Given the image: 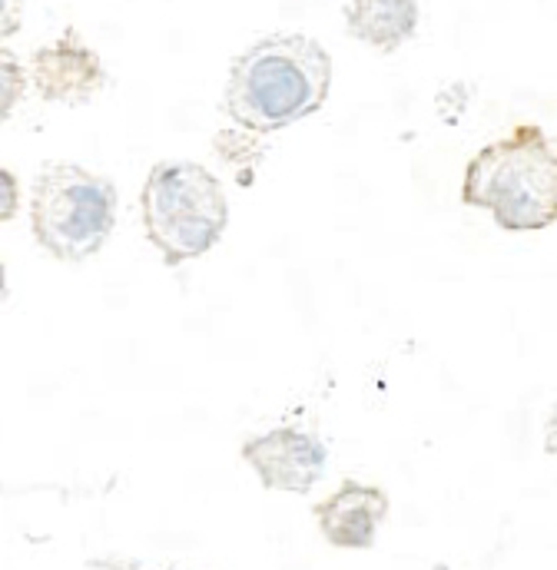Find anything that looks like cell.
I'll return each mask as SVG.
<instances>
[{
    "label": "cell",
    "instance_id": "cell-2",
    "mask_svg": "<svg viewBox=\"0 0 557 570\" xmlns=\"http://www.w3.org/2000/svg\"><path fill=\"white\" fill-rule=\"evenodd\" d=\"M461 203L491 213L505 233H541L557 223V149L538 124H518L481 146L461 179Z\"/></svg>",
    "mask_w": 557,
    "mask_h": 570
},
{
    "label": "cell",
    "instance_id": "cell-10",
    "mask_svg": "<svg viewBox=\"0 0 557 570\" xmlns=\"http://www.w3.org/2000/svg\"><path fill=\"white\" fill-rule=\"evenodd\" d=\"M253 142H256V134L250 130H226V134H216V156L223 163H229L233 169L243 173V183H250V173H253Z\"/></svg>",
    "mask_w": 557,
    "mask_h": 570
},
{
    "label": "cell",
    "instance_id": "cell-7",
    "mask_svg": "<svg viewBox=\"0 0 557 570\" xmlns=\"http://www.w3.org/2000/svg\"><path fill=\"white\" fill-rule=\"evenodd\" d=\"M392 501L385 488L345 478L329 498L312 508L315 528L325 544L339 551H372L382 524L389 521Z\"/></svg>",
    "mask_w": 557,
    "mask_h": 570
},
{
    "label": "cell",
    "instance_id": "cell-13",
    "mask_svg": "<svg viewBox=\"0 0 557 570\" xmlns=\"http://www.w3.org/2000/svg\"><path fill=\"white\" fill-rule=\"evenodd\" d=\"M87 570H143L139 561L134 558H94V561H87Z\"/></svg>",
    "mask_w": 557,
    "mask_h": 570
},
{
    "label": "cell",
    "instance_id": "cell-4",
    "mask_svg": "<svg viewBox=\"0 0 557 570\" xmlns=\"http://www.w3.org/2000/svg\"><path fill=\"white\" fill-rule=\"evenodd\" d=\"M33 243L57 263H87L117 229L120 193L110 176L80 163H43L30 183Z\"/></svg>",
    "mask_w": 557,
    "mask_h": 570
},
{
    "label": "cell",
    "instance_id": "cell-3",
    "mask_svg": "<svg viewBox=\"0 0 557 570\" xmlns=\"http://www.w3.org/2000/svg\"><path fill=\"white\" fill-rule=\"evenodd\" d=\"M139 216L163 266H183L219 246L229 229V199L219 176L206 166L193 159H163L146 173Z\"/></svg>",
    "mask_w": 557,
    "mask_h": 570
},
{
    "label": "cell",
    "instance_id": "cell-15",
    "mask_svg": "<svg viewBox=\"0 0 557 570\" xmlns=\"http://www.w3.org/2000/svg\"><path fill=\"white\" fill-rule=\"evenodd\" d=\"M7 298V269H3V263H0V302Z\"/></svg>",
    "mask_w": 557,
    "mask_h": 570
},
{
    "label": "cell",
    "instance_id": "cell-11",
    "mask_svg": "<svg viewBox=\"0 0 557 570\" xmlns=\"http://www.w3.org/2000/svg\"><path fill=\"white\" fill-rule=\"evenodd\" d=\"M20 213V183L10 169L0 166V226L13 223Z\"/></svg>",
    "mask_w": 557,
    "mask_h": 570
},
{
    "label": "cell",
    "instance_id": "cell-5",
    "mask_svg": "<svg viewBox=\"0 0 557 570\" xmlns=\"http://www.w3.org/2000/svg\"><path fill=\"white\" fill-rule=\"evenodd\" d=\"M240 458L253 468L266 491L282 494H309L329 464V448L315 431L282 425L246 438Z\"/></svg>",
    "mask_w": 557,
    "mask_h": 570
},
{
    "label": "cell",
    "instance_id": "cell-6",
    "mask_svg": "<svg viewBox=\"0 0 557 570\" xmlns=\"http://www.w3.org/2000/svg\"><path fill=\"white\" fill-rule=\"evenodd\" d=\"M27 73L43 104H67V107L90 104L107 83L100 53L84 40L77 27H67L57 40L37 47L30 53Z\"/></svg>",
    "mask_w": 557,
    "mask_h": 570
},
{
    "label": "cell",
    "instance_id": "cell-9",
    "mask_svg": "<svg viewBox=\"0 0 557 570\" xmlns=\"http://www.w3.org/2000/svg\"><path fill=\"white\" fill-rule=\"evenodd\" d=\"M27 80H30V73L20 63V57L0 43V124H7L13 117L17 104L27 94Z\"/></svg>",
    "mask_w": 557,
    "mask_h": 570
},
{
    "label": "cell",
    "instance_id": "cell-16",
    "mask_svg": "<svg viewBox=\"0 0 557 570\" xmlns=\"http://www.w3.org/2000/svg\"><path fill=\"white\" fill-rule=\"evenodd\" d=\"M169 570H176V568H169Z\"/></svg>",
    "mask_w": 557,
    "mask_h": 570
},
{
    "label": "cell",
    "instance_id": "cell-8",
    "mask_svg": "<svg viewBox=\"0 0 557 570\" xmlns=\"http://www.w3.org/2000/svg\"><path fill=\"white\" fill-rule=\"evenodd\" d=\"M342 17L352 40L379 53H395L416 37L421 7L418 0H349Z\"/></svg>",
    "mask_w": 557,
    "mask_h": 570
},
{
    "label": "cell",
    "instance_id": "cell-14",
    "mask_svg": "<svg viewBox=\"0 0 557 570\" xmlns=\"http://www.w3.org/2000/svg\"><path fill=\"white\" fill-rule=\"evenodd\" d=\"M545 451L557 454V402L548 412V422H545Z\"/></svg>",
    "mask_w": 557,
    "mask_h": 570
},
{
    "label": "cell",
    "instance_id": "cell-1",
    "mask_svg": "<svg viewBox=\"0 0 557 570\" xmlns=\"http://www.w3.org/2000/svg\"><path fill=\"white\" fill-rule=\"evenodd\" d=\"M332 90V57L305 33H266L233 57L223 90L226 117L256 137L319 114Z\"/></svg>",
    "mask_w": 557,
    "mask_h": 570
},
{
    "label": "cell",
    "instance_id": "cell-12",
    "mask_svg": "<svg viewBox=\"0 0 557 570\" xmlns=\"http://www.w3.org/2000/svg\"><path fill=\"white\" fill-rule=\"evenodd\" d=\"M23 27V0H0V43L17 37Z\"/></svg>",
    "mask_w": 557,
    "mask_h": 570
}]
</instances>
